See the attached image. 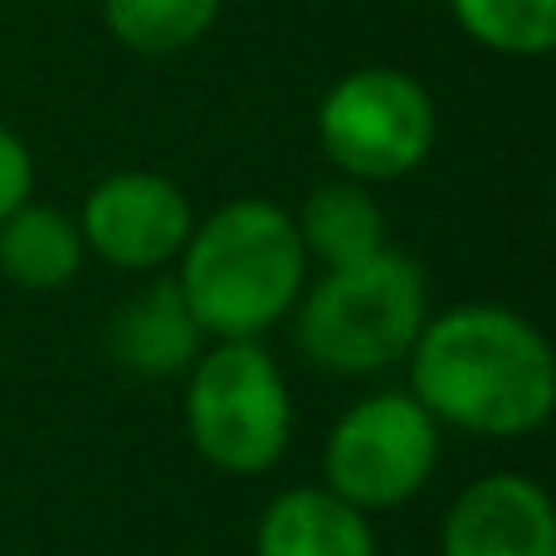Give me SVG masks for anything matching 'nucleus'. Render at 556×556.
Instances as JSON below:
<instances>
[{
  "label": "nucleus",
  "mask_w": 556,
  "mask_h": 556,
  "mask_svg": "<svg viewBox=\"0 0 556 556\" xmlns=\"http://www.w3.org/2000/svg\"><path fill=\"white\" fill-rule=\"evenodd\" d=\"M444 425L410 391H371L332 420L323 440V483L352 508L391 513L420 498L440 464Z\"/></svg>",
  "instance_id": "6"
},
{
  "label": "nucleus",
  "mask_w": 556,
  "mask_h": 556,
  "mask_svg": "<svg viewBox=\"0 0 556 556\" xmlns=\"http://www.w3.org/2000/svg\"><path fill=\"white\" fill-rule=\"evenodd\" d=\"M84 250L123 274H152L181 260L195 230L186 191L162 172H113L84 195Z\"/></svg>",
  "instance_id": "7"
},
{
  "label": "nucleus",
  "mask_w": 556,
  "mask_h": 556,
  "mask_svg": "<svg viewBox=\"0 0 556 556\" xmlns=\"http://www.w3.org/2000/svg\"><path fill=\"white\" fill-rule=\"evenodd\" d=\"M211 337L201 332L191 303L181 298L176 278H156L142 293H132L108 323V346L117 366H127L142 381H176L195 366Z\"/></svg>",
  "instance_id": "9"
},
{
  "label": "nucleus",
  "mask_w": 556,
  "mask_h": 556,
  "mask_svg": "<svg viewBox=\"0 0 556 556\" xmlns=\"http://www.w3.org/2000/svg\"><path fill=\"white\" fill-rule=\"evenodd\" d=\"M405 362L410 395L450 430L522 440L556 415L552 337L503 303L430 313Z\"/></svg>",
  "instance_id": "1"
},
{
  "label": "nucleus",
  "mask_w": 556,
  "mask_h": 556,
  "mask_svg": "<svg viewBox=\"0 0 556 556\" xmlns=\"http://www.w3.org/2000/svg\"><path fill=\"white\" fill-rule=\"evenodd\" d=\"M186 434L211 469L260 479L293 440V391L264 342H211L186 371Z\"/></svg>",
  "instance_id": "4"
},
{
  "label": "nucleus",
  "mask_w": 556,
  "mask_h": 556,
  "mask_svg": "<svg viewBox=\"0 0 556 556\" xmlns=\"http://www.w3.org/2000/svg\"><path fill=\"white\" fill-rule=\"evenodd\" d=\"M307 264L293 211L240 195L195 220L176 260V288L211 342H264V332L293 317Z\"/></svg>",
  "instance_id": "2"
},
{
  "label": "nucleus",
  "mask_w": 556,
  "mask_h": 556,
  "mask_svg": "<svg viewBox=\"0 0 556 556\" xmlns=\"http://www.w3.org/2000/svg\"><path fill=\"white\" fill-rule=\"evenodd\" d=\"M103 25L132 54H181L201 45L225 0H98Z\"/></svg>",
  "instance_id": "13"
},
{
  "label": "nucleus",
  "mask_w": 556,
  "mask_h": 556,
  "mask_svg": "<svg viewBox=\"0 0 556 556\" xmlns=\"http://www.w3.org/2000/svg\"><path fill=\"white\" fill-rule=\"evenodd\" d=\"M450 15L489 54H556V0H450Z\"/></svg>",
  "instance_id": "14"
},
{
  "label": "nucleus",
  "mask_w": 556,
  "mask_h": 556,
  "mask_svg": "<svg viewBox=\"0 0 556 556\" xmlns=\"http://www.w3.org/2000/svg\"><path fill=\"white\" fill-rule=\"evenodd\" d=\"M293 225L307 260H317L323 269L371 260V254H381L391 244L381 201L371 195V186L352 181V176H337V181H323L317 191H307Z\"/></svg>",
  "instance_id": "11"
},
{
  "label": "nucleus",
  "mask_w": 556,
  "mask_h": 556,
  "mask_svg": "<svg viewBox=\"0 0 556 556\" xmlns=\"http://www.w3.org/2000/svg\"><path fill=\"white\" fill-rule=\"evenodd\" d=\"M440 556H556V498L532 473H483L444 513Z\"/></svg>",
  "instance_id": "8"
},
{
  "label": "nucleus",
  "mask_w": 556,
  "mask_h": 556,
  "mask_svg": "<svg viewBox=\"0 0 556 556\" xmlns=\"http://www.w3.org/2000/svg\"><path fill=\"white\" fill-rule=\"evenodd\" d=\"M440 113L430 88L391 64L352 68L317 103V147L342 176L386 186L410 176L434 152Z\"/></svg>",
  "instance_id": "5"
},
{
  "label": "nucleus",
  "mask_w": 556,
  "mask_h": 556,
  "mask_svg": "<svg viewBox=\"0 0 556 556\" xmlns=\"http://www.w3.org/2000/svg\"><path fill=\"white\" fill-rule=\"evenodd\" d=\"M254 556H376V532L371 518L327 483H298L274 493L260 513Z\"/></svg>",
  "instance_id": "10"
},
{
  "label": "nucleus",
  "mask_w": 556,
  "mask_h": 556,
  "mask_svg": "<svg viewBox=\"0 0 556 556\" xmlns=\"http://www.w3.org/2000/svg\"><path fill=\"white\" fill-rule=\"evenodd\" d=\"M84 230L59 205L29 195L20 211L0 220V274L29 293H54L84 269Z\"/></svg>",
  "instance_id": "12"
},
{
  "label": "nucleus",
  "mask_w": 556,
  "mask_h": 556,
  "mask_svg": "<svg viewBox=\"0 0 556 556\" xmlns=\"http://www.w3.org/2000/svg\"><path fill=\"white\" fill-rule=\"evenodd\" d=\"M29 195H35V156L20 142V132H10L0 123V220L10 211H20Z\"/></svg>",
  "instance_id": "15"
},
{
  "label": "nucleus",
  "mask_w": 556,
  "mask_h": 556,
  "mask_svg": "<svg viewBox=\"0 0 556 556\" xmlns=\"http://www.w3.org/2000/svg\"><path fill=\"white\" fill-rule=\"evenodd\" d=\"M430 317V283L410 254L386 244L371 260L323 269L293 307V337L303 356L327 376L362 381L410 356Z\"/></svg>",
  "instance_id": "3"
}]
</instances>
